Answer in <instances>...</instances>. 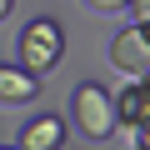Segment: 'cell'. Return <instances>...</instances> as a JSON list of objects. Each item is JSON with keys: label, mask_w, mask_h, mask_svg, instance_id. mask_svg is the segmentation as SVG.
Wrapping results in <instances>:
<instances>
[{"label": "cell", "mask_w": 150, "mask_h": 150, "mask_svg": "<svg viewBox=\"0 0 150 150\" xmlns=\"http://www.w3.org/2000/svg\"><path fill=\"white\" fill-rule=\"evenodd\" d=\"M15 50H20V70H30V75H45V70H50V65L65 55V30H60L50 15H40V20H30V25L20 30Z\"/></svg>", "instance_id": "1"}, {"label": "cell", "mask_w": 150, "mask_h": 150, "mask_svg": "<svg viewBox=\"0 0 150 150\" xmlns=\"http://www.w3.org/2000/svg\"><path fill=\"white\" fill-rule=\"evenodd\" d=\"M70 110H75L80 135H90V140H105V135H115V130H120V125H115V95H110L105 85H95V80H85L80 90H75Z\"/></svg>", "instance_id": "2"}, {"label": "cell", "mask_w": 150, "mask_h": 150, "mask_svg": "<svg viewBox=\"0 0 150 150\" xmlns=\"http://www.w3.org/2000/svg\"><path fill=\"white\" fill-rule=\"evenodd\" d=\"M110 65H115V70H125L130 80H140V75L150 70V35H145L140 25L115 30V40H110Z\"/></svg>", "instance_id": "3"}, {"label": "cell", "mask_w": 150, "mask_h": 150, "mask_svg": "<svg viewBox=\"0 0 150 150\" xmlns=\"http://www.w3.org/2000/svg\"><path fill=\"white\" fill-rule=\"evenodd\" d=\"M15 150H65V120H60V115H35V120L20 130Z\"/></svg>", "instance_id": "4"}, {"label": "cell", "mask_w": 150, "mask_h": 150, "mask_svg": "<svg viewBox=\"0 0 150 150\" xmlns=\"http://www.w3.org/2000/svg\"><path fill=\"white\" fill-rule=\"evenodd\" d=\"M145 120H150V90H145L140 80H130V85L115 95V125L130 135V130H135V125H145Z\"/></svg>", "instance_id": "5"}, {"label": "cell", "mask_w": 150, "mask_h": 150, "mask_svg": "<svg viewBox=\"0 0 150 150\" xmlns=\"http://www.w3.org/2000/svg\"><path fill=\"white\" fill-rule=\"evenodd\" d=\"M40 95V75L20 70V65H0V105H25Z\"/></svg>", "instance_id": "6"}, {"label": "cell", "mask_w": 150, "mask_h": 150, "mask_svg": "<svg viewBox=\"0 0 150 150\" xmlns=\"http://www.w3.org/2000/svg\"><path fill=\"white\" fill-rule=\"evenodd\" d=\"M130 150H150V120L130 130Z\"/></svg>", "instance_id": "7"}, {"label": "cell", "mask_w": 150, "mask_h": 150, "mask_svg": "<svg viewBox=\"0 0 150 150\" xmlns=\"http://www.w3.org/2000/svg\"><path fill=\"white\" fill-rule=\"evenodd\" d=\"M130 15H135V25H150V0H130V5H125Z\"/></svg>", "instance_id": "8"}, {"label": "cell", "mask_w": 150, "mask_h": 150, "mask_svg": "<svg viewBox=\"0 0 150 150\" xmlns=\"http://www.w3.org/2000/svg\"><path fill=\"white\" fill-rule=\"evenodd\" d=\"M85 5H90V10H100V15H110V10H125L130 0H85Z\"/></svg>", "instance_id": "9"}, {"label": "cell", "mask_w": 150, "mask_h": 150, "mask_svg": "<svg viewBox=\"0 0 150 150\" xmlns=\"http://www.w3.org/2000/svg\"><path fill=\"white\" fill-rule=\"evenodd\" d=\"M10 5H15V0H0V20H5V15H10Z\"/></svg>", "instance_id": "10"}, {"label": "cell", "mask_w": 150, "mask_h": 150, "mask_svg": "<svg viewBox=\"0 0 150 150\" xmlns=\"http://www.w3.org/2000/svg\"><path fill=\"white\" fill-rule=\"evenodd\" d=\"M140 85H145V90H150V70H145V75H140Z\"/></svg>", "instance_id": "11"}, {"label": "cell", "mask_w": 150, "mask_h": 150, "mask_svg": "<svg viewBox=\"0 0 150 150\" xmlns=\"http://www.w3.org/2000/svg\"><path fill=\"white\" fill-rule=\"evenodd\" d=\"M0 150H15V145H0Z\"/></svg>", "instance_id": "12"}, {"label": "cell", "mask_w": 150, "mask_h": 150, "mask_svg": "<svg viewBox=\"0 0 150 150\" xmlns=\"http://www.w3.org/2000/svg\"><path fill=\"white\" fill-rule=\"evenodd\" d=\"M140 30H145V35H150V25H140Z\"/></svg>", "instance_id": "13"}]
</instances>
